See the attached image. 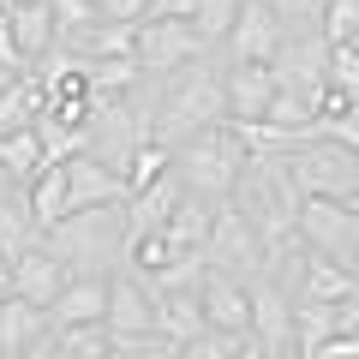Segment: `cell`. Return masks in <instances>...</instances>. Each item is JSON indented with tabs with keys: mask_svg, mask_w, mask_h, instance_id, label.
Returning <instances> with one entry per match:
<instances>
[{
	"mask_svg": "<svg viewBox=\"0 0 359 359\" xmlns=\"http://www.w3.org/2000/svg\"><path fill=\"white\" fill-rule=\"evenodd\" d=\"M240 6H245V0H198L192 25H198V30H204V36L222 48V42H228V30H233V18H240Z\"/></svg>",
	"mask_w": 359,
	"mask_h": 359,
	"instance_id": "29",
	"label": "cell"
},
{
	"mask_svg": "<svg viewBox=\"0 0 359 359\" xmlns=\"http://www.w3.org/2000/svg\"><path fill=\"white\" fill-rule=\"evenodd\" d=\"M198 299H204V318L216 330H252V282L228 276V269H210L198 276Z\"/></svg>",
	"mask_w": 359,
	"mask_h": 359,
	"instance_id": "13",
	"label": "cell"
},
{
	"mask_svg": "<svg viewBox=\"0 0 359 359\" xmlns=\"http://www.w3.org/2000/svg\"><path fill=\"white\" fill-rule=\"evenodd\" d=\"M66 174H72V210H96V204H126L132 198V180L120 168H108L102 156H66Z\"/></svg>",
	"mask_w": 359,
	"mask_h": 359,
	"instance_id": "12",
	"label": "cell"
},
{
	"mask_svg": "<svg viewBox=\"0 0 359 359\" xmlns=\"http://www.w3.org/2000/svg\"><path fill=\"white\" fill-rule=\"evenodd\" d=\"M42 335H54L48 306H30V299L6 294V306H0V353H6V359H18L25 347H36Z\"/></svg>",
	"mask_w": 359,
	"mask_h": 359,
	"instance_id": "18",
	"label": "cell"
},
{
	"mask_svg": "<svg viewBox=\"0 0 359 359\" xmlns=\"http://www.w3.org/2000/svg\"><path fill=\"white\" fill-rule=\"evenodd\" d=\"M0 13H6V25H13V42L25 48L30 72H36V66L54 54V42H60V18H54V6H48V0H25V6H0Z\"/></svg>",
	"mask_w": 359,
	"mask_h": 359,
	"instance_id": "16",
	"label": "cell"
},
{
	"mask_svg": "<svg viewBox=\"0 0 359 359\" xmlns=\"http://www.w3.org/2000/svg\"><path fill=\"white\" fill-rule=\"evenodd\" d=\"M318 25H323V36H330V42H353L359 36V0H330Z\"/></svg>",
	"mask_w": 359,
	"mask_h": 359,
	"instance_id": "31",
	"label": "cell"
},
{
	"mask_svg": "<svg viewBox=\"0 0 359 359\" xmlns=\"http://www.w3.org/2000/svg\"><path fill=\"white\" fill-rule=\"evenodd\" d=\"M204 264L210 269H228L240 282L264 276V233L245 210L233 204H216V222H210V240H204Z\"/></svg>",
	"mask_w": 359,
	"mask_h": 359,
	"instance_id": "6",
	"label": "cell"
},
{
	"mask_svg": "<svg viewBox=\"0 0 359 359\" xmlns=\"http://www.w3.org/2000/svg\"><path fill=\"white\" fill-rule=\"evenodd\" d=\"M222 84H228V120H269L276 90H282L269 60H228Z\"/></svg>",
	"mask_w": 359,
	"mask_h": 359,
	"instance_id": "11",
	"label": "cell"
},
{
	"mask_svg": "<svg viewBox=\"0 0 359 359\" xmlns=\"http://www.w3.org/2000/svg\"><path fill=\"white\" fill-rule=\"evenodd\" d=\"M210 222H216V204L210 198H198V192H186L180 198V210L168 216V245H174L180 257H204V240H210Z\"/></svg>",
	"mask_w": 359,
	"mask_h": 359,
	"instance_id": "22",
	"label": "cell"
},
{
	"mask_svg": "<svg viewBox=\"0 0 359 359\" xmlns=\"http://www.w3.org/2000/svg\"><path fill=\"white\" fill-rule=\"evenodd\" d=\"M198 0H150V18H192Z\"/></svg>",
	"mask_w": 359,
	"mask_h": 359,
	"instance_id": "35",
	"label": "cell"
},
{
	"mask_svg": "<svg viewBox=\"0 0 359 359\" xmlns=\"http://www.w3.org/2000/svg\"><path fill=\"white\" fill-rule=\"evenodd\" d=\"M42 222L36 210H30V192L25 186H13V192H0V252L6 257H25L30 245H42Z\"/></svg>",
	"mask_w": 359,
	"mask_h": 359,
	"instance_id": "20",
	"label": "cell"
},
{
	"mask_svg": "<svg viewBox=\"0 0 359 359\" xmlns=\"http://www.w3.org/2000/svg\"><path fill=\"white\" fill-rule=\"evenodd\" d=\"M108 335L114 341H150L156 335V294L138 269H114L108 282Z\"/></svg>",
	"mask_w": 359,
	"mask_h": 359,
	"instance_id": "9",
	"label": "cell"
},
{
	"mask_svg": "<svg viewBox=\"0 0 359 359\" xmlns=\"http://www.w3.org/2000/svg\"><path fill=\"white\" fill-rule=\"evenodd\" d=\"M359 294V276L347 264H335V257L311 252L306 257V282H299V299H318V306H347V299ZM294 299V306H299Z\"/></svg>",
	"mask_w": 359,
	"mask_h": 359,
	"instance_id": "21",
	"label": "cell"
},
{
	"mask_svg": "<svg viewBox=\"0 0 359 359\" xmlns=\"http://www.w3.org/2000/svg\"><path fill=\"white\" fill-rule=\"evenodd\" d=\"M0 359H6V353H0Z\"/></svg>",
	"mask_w": 359,
	"mask_h": 359,
	"instance_id": "48",
	"label": "cell"
},
{
	"mask_svg": "<svg viewBox=\"0 0 359 359\" xmlns=\"http://www.w3.org/2000/svg\"><path fill=\"white\" fill-rule=\"evenodd\" d=\"M18 359H60V347H54V335H42V341H36V347H25Z\"/></svg>",
	"mask_w": 359,
	"mask_h": 359,
	"instance_id": "37",
	"label": "cell"
},
{
	"mask_svg": "<svg viewBox=\"0 0 359 359\" xmlns=\"http://www.w3.org/2000/svg\"><path fill=\"white\" fill-rule=\"evenodd\" d=\"M132 54H138L144 72L168 78V72H180V66H192V60H204V54H216V42H210L192 18H144Z\"/></svg>",
	"mask_w": 359,
	"mask_h": 359,
	"instance_id": "5",
	"label": "cell"
},
{
	"mask_svg": "<svg viewBox=\"0 0 359 359\" xmlns=\"http://www.w3.org/2000/svg\"><path fill=\"white\" fill-rule=\"evenodd\" d=\"M269 6L282 13V25H318L330 0H269Z\"/></svg>",
	"mask_w": 359,
	"mask_h": 359,
	"instance_id": "33",
	"label": "cell"
},
{
	"mask_svg": "<svg viewBox=\"0 0 359 359\" xmlns=\"http://www.w3.org/2000/svg\"><path fill=\"white\" fill-rule=\"evenodd\" d=\"M282 36H287L282 13H276L269 0H245L240 18H233V30H228V42H222V60H269L276 66Z\"/></svg>",
	"mask_w": 359,
	"mask_h": 359,
	"instance_id": "10",
	"label": "cell"
},
{
	"mask_svg": "<svg viewBox=\"0 0 359 359\" xmlns=\"http://www.w3.org/2000/svg\"><path fill=\"white\" fill-rule=\"evenodd\" d=\"M245 335L252 330H216V323H210L204 335H192V341L180 347V359H233L245 347Z\"/></svg>",
	"mask_w": 359,
	"mask_h": 359,
	"instance_id": "28",
	"label": "cell"
},
{
	"mask_svg": "<svg viewBox=\"0 0 359 359\" xmlns=\"http://www.w3.org/2000/svg\"><path fill=\"white\" fill-rule=\"evenodd\" d=\"M222 72H228L222 48L204 54V60H192V66H180V72H168L162 78V102H156V138L186 144L192 132L228 120V84H222Z\"/></svg>",
	"mask_w": 359,
	"mask_h": 359,
	"instance_id": "2",
	"label": "cell"
},
{
	"mask_svg": "<svg viewBox=\"0 0 359 359\" xmlns=\"http://www.w3.org/2000/svg\"><path fill=\"white\" fill-rule=\"evenodd\" d=\"M25 192H30V210H36L42 228H54L60 216H72V174H66V162H48Z\"/></svg>",
	"mask_w": 359,
	"mask_h": 359,
	"instance_id": "23",
	"label": "cell"
},
{
	"mask_svg": "<svg viewBox=\"0 0 359 359\" xmlns=\"http://www.w3.org/2000/svg\"><path fill=\"white\" fill-rule=\"evenodd\" d=\"M180 198H186V180H180V168H168L162 180L138 186V192L126 198V228H132V240H138V233H156V228H168V216L180 210Z\"/></svg>",
	"mask_w": 359,
	"mask_h": 359,
	"instance_id": "15",
	"label": "cell"
},
{
	"mask_svg": "<svg viewBox=\"0 0 359 359\" xmlns=\"http://www.w3.org/2000/svg\"><path fill=\"white\" fill-rule=\"evenodd\" d=\"M287 168H294L306 198H353L359 192V150L341 138H323V132L299 138L287 150Z\"/></svg>",
	"mask_w": 359,
	"mask_h": 359,
	"instance_id": "4",
	"label": "cell"
},
{
	"mask_svg": "<svg viewBox=\"0 0 359 359\" xmlns=\"http://www.w3.org/2000/svg\"><path fill=\"white\" fill-rule=\"evenodd\" d=\"M13 186H18V180H13V174H6V168H0V192H13Z\"/></svg>",
	"mask_w": 359,
	"mask_h": 359,
	"instance_id": "42",
	"label": "cell"
},
{
	"mask_svg": "<svg viewBox=\"0 0 359 359\" xmlns=\"http://www.w3.org/2000/svg\"><path fill=\"white\" fill-rule=\"evenodd\" d=\"M168 168H174V144H162V138H144L138 150H132V162H126L132 192H138V186H150V180H162Z\"/></svg>",
	"mask_w": 359,
	"mask_h": 359,
	"instance_id": "27",
	"label": "cell"
},
{
	"mask_svg": "<svg viewBox=\"0 0 359 359\" xmlns=\"http://www.w3.org/2000/svg\"><path fill=\"white\" fill-rule=\"evenodd\" d=\"M341 204H353V210H359V192H353V198H341Z\"/></svg>",
	"mask_w": 359,
	"mask_h": 359,
	"instance_id": "43",
	"label": "cell"
},
{
	"mask_svg": "<svg viewBox=\"0 0 359 359\" xmlns=\"http://www.w3.org/2000/svg\"><path fill=\"white\" fill-rule=\"evenodd\" d=\"M6 294H13V287H0V306H6Z\"/></svg>",
	"mask_w": 359,
	"mask_h": 359,
	"instance_id": "45",
	"label": "cell"
},
{
	"mask_svg": "<svg viewBox=\"0 0 359 359\" xmlns=\"http://www.w3.org/2000/svg\"><path fill=\"white\" fill-rule=\"evenodd\" d=\"M245 162H252V150H245V138L233 132V120H216V126L192 132L186 144H174V168H180V180H186V192L210 198V204H228L233 198Z\"/></svg>",
	"mask_w": 359,
	"mask_h": 359,
	"instance_id": "3",
	"label": "cell"
},
{
	"mask_svg": "<svg viewBox=\"0 0 359 359\" xmlns=\"http://www.w3.org/2000/svg\"><path fill=\"white\" fill-rule=\"evenodd\" d=\"M66 282H72V269H66L48 245H30L25 257H13V282L6 287H13L18 299H30V306H54Z\"/></svg>",
	"mask_w": 359,
	"mask_h": 359,
	"instance_id": "14",
	"label": "cell"
},
{
	"mask_svg": "<svg viewBox=\"0 0 359 359\" xmlns=\"http://www.w3.org/2000/svg\"><path fill=\"white\" fill-rule=\"evenodd\" d=\"M353 48H359V36H353Z\"/></svg>",
	"mask_w": 359,
	"mask_h": 359,
	"instance_id": "47",
	"label": "cell"
},
{
	"mask_svg": "<svg viewBox=\"0 0 359 359\" xmlns=\"http://www.w3.org/2000/svg\"><path fill=\"white\" fill-rule=\"evenodd\" d=\"M42 108H48V96H42L36 78H18V84H6V90H0V138H6V132L36 126Z\"/></svg>",
	"mask_w": 359,
	"mask_h": 359,
	"instance_id": "24",
	"label": "cell"
},
{
	"mask_svg": "<svg viewBox=\"0 0 359 359\" xmlns=\"http://www.w3.org/2000/svg\"><path fill=\"white\" fill-rule=\"evenodd\" d=\"M54 347H60V359H108L114 335H108V323H66V330H54Z\"/></svg>",
	"mask_w": 359,
	"mask_h": 359,
	"instance_id": "26",
	"label": "cell"
},
{
	"mask_svg": "<svg viewBox=\"0 0 359 359\" xmlns=\"http://www.w3.org/2000/svg\"><path fill=\"white\" fill-rule=\"evenodd\" d=\"M233 359H269V347L257 341V335H245V347H240V353H233Z\"/></svg>",
	"mask_w": 359,
	"mask_h": 359,
	"instance_id": "38",
	"label": "cell"
},
{
	"mask_svg": "<svg viewBox=\"0 0 359 359\" xmlns=\"http://www.w3.org/2000/svg\"><path fill=\"white\" fill-rule=\"evenodd\" d=\"M330 90H341V96H353L359 102V48L353 42H330Z\"/></svg>",
	"mask_w": 359,
	"mask_h": 359,
	"instance_id": "30",
	"label": "cell"
},
{
	"mask_svg": "<svg viewBox=\"0 0 359 359\" xmlns=\"http://www.w3.org/2000/svg\"><path fill=\"white\" fill-rule=\"evenodd\" d=\"M347 269H353V276H359V252H353V264H347Z\"/></svg>",
	"mask_w": 359,
	"mask_h": 359,
	"instance_id": "44",
	"label": "cell"
},
{
	"mask_svg": "<svg viewBox=\"0 0 359 359\" xmlns=\"http://www.w3.org/2000/svg\"><path fill=\"white\" fill-rule=\"evenodd\" d=\"M96 13L114 18V25H144L150 18V0H96Z\"/></svg>",
	"mask_w": 359,
	"mask_h": 359,
	"instance_id": "34",
	"label": "cell"
},
{
	"mask_svg": "<svg viewBox=\"0 0 359 359\" xmlns=\"http://www.w3.org/2000/svg\"><path fill=\"white\" fill-rule=\"evenodd\" d=\"M299 233H306L311 252L335 257V264H353L359 252V210L341 198H306L299 204Z\"/></svg>",
	"mask_w": 359,
	"mask_h": 359,
	"instance_id": "7",
	"label": "cell"
},
{
	"mask_svg": "<svg viewBox=\"0 0 359 359\" xmlns=\"http://www.w3.org/2000/svg\"><path fill=\"white\" fill-rule=\"evenodd\" d=\"M18 78H30V72H13V66L0 60V90H6V84H18Z\"/></svg>",
	"mask_w": 359,
	"mask_h": 359,
	"instance_id": "40",
	"label": "cell"
},
{
	"mask_svg": "<svg viewBox=\"0 0 359 359\" xmlns=\"http://www.w3.org/2000/svg\"><path fill=\"white\" fill-rule=\"evenodd\" d=\"M108 359H144V341H114V353Z\"/></svg>",
	"mask_w": 359,
	"mask_h": 359,
	"instance_id": "39",
	"label": "cell"
},
{
	"mask_svg": "<svg viewBox=\"0 0 359 359\" xmlns=\"http://www.w3.org/2000/svg\"><path fill=\"white\" fill-rule=\"evenodd\" d=\"M144 359H180V341H168V335H150V341H144Z\"/></svg>",
	"mask_w": 359,
	"mask_h": 359,
	"instance_id": "36",
	"label": "cell"
},
{
	"mask_svg": "<svg viewBox=\"0 0 359 359\" xmlns=\"http://www.w3.org/2000/svg\"><path fill=\"white\" fill-rule=\"evenodd\" d=\"M108 282L114 276H72L60 287V299L48 306V323L66 330V323H108Z\"/></svg>",
	"mask_w": 359,
	"mask_h": 359,
	"instance_id": "17",
	"label": "cell"
},
{
	"mask_svg": "<svg viewBox=\"0 0 359 359\" xmlns=\"http://www.w3.org/2000/svg\"><path fill=\"white\" fill-rule=\"evenodd\" d=\"M54 257L72 276H114L132 257V228H126V204H96V210H72L42 233Z\"/></svg>",
	"mask_w": 359,
	"mask_h": 359,
	"instance_id": "1",
	"label": "cell"
},
{
	"mask_svg": "<svg viewBox=\"0 0 359 359\" xmlns=\"http://www.w3.org/2000/svg\"><path fill=\"white\" fill-rule=\"evenodd\" d=\"M0 6H25V0H0Z\"/></svg>",
	"mask_w": 359,
	"mask_h": 359,
	"instance_id": "46",
	"label": "cell"
},
{
	"mask_svg": "<svg viewBox=\"0 0 359 359\" xmlns=\"http://www.w3.org/2000/svg\"><path fill=\"white\" fill-rule=\"evenodd\" d=\"M294 294L276 287L269 276H252V335L269 347V359H299V323Z\"/></svg>",
	"mask_w": 359,
	"mask_h": 359,
	"instance_id": "8",
	"label": "cell"
},
{
	"mask_svg": "<svg viewBox=\"0 0 359 359\" xmlns=\"http://www.w3.org/2000/svg\"><path fill=\"white\" fill-rule=\"evenodd\" d=\"M54 6V18H60V36H72V30H84V25H96V0H48Z\"/></svg>",
	"mask_w": 359,
	"mask_h": 359,
	"instance_id": "32",
	"label": "cell"
},
{
	"mask_svg": "<svg viewBox=\"0 0 359 359\" xmlns=\"http://www.w3.org/2000/svg\"><path fill=\"white\" fill-rule=\"evenodd\" d=\"M210 318H204V299H198V287H174V294H156V335H168V341H192V335H204Z\"/></svg>",
	"mask_w": 359,
	"mask_h": 359,
	"instance_id": "19",
	"label": "cell"
},
{
	"mask_svg": "<svg viewBox=\"0 0 359 359\" xmlns=\"http://www.w3.org/2000/svg\"><path fill=\"white\" fill-rule=\"evenodd\" d=\"M0 168L18 180V186H30V180L48 168V150H42V138H36V126H25V132H6L0 138Z\"/></svg>",
	"mask_w": 359,
	"mask_h": 359,
	"instance_id": "25",
	"label": "cell"
},
{
	"mask_svg": "<svg viewBox=\"0 0 359 359\" xmlns=\"http://www.w3.org/2000/svg\"><path fill=\"white\" fill-rule=\"evenodd\" d=\"M6 282H13V257L0 252V287H6Z\"/></svg>",
	"mask_w": 359,
	"mask_h": 359,
	"instance_id": "41",
	"label": "cell"
}]
</instances>
